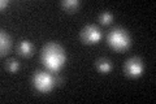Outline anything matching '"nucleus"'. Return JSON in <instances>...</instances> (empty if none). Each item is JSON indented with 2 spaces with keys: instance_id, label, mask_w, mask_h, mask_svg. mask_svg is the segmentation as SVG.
I'll list each match as a JSON object with an SVG mask.
<instances>
[{
  "instance_id": "obj_1",
  "label": "nucleus",
  "mask_w": 156,
  "mask_h": 104,
  "mask_svg": "<svg viewBox=\"0 0 156 104\" xmlns=\"http://www.w3.org/2000/svg\"><path fill=\"white\" fill-rule=\"evenodd\" d=\"M66 60L65 51L58 43L50 42L42 49V61L51 72H58L64 66Z\"/></svg>"
},
{
  "instance_id": "obj_2",
  "label": "nucleus",
  "mask_w": 156,
  "mask_h": 104,
  "mask_svg": "<svg viewBox=\"0 0 156 104\" xmlns=\"http://www.w3.org/2000/svg\"><path fill=\"white\" fill-rule=\"evenodd\" d=\"M107 42H108V44L115 49V51L122 52V51H126V49L130 47L131 38L129 35V33L126 31L124 27L117 26V27H113L108 33Z\"/></svg>"
},
{
  "instance_id": "obj_3",
  "label": "nucleus",
  "mask_w": 156,
  "mask_h": 104,
  "mask_svg": "<svg viewBox=\"0 0 156 104\" xmlns=\"http://www.w3.org/2000/svg\"><path fill=\"white\" fill-rule=\"evenodd\" d=\"M33 85L39 92H50L56 85V78L51 73L39 70L33 76Z\"/></svg>"
},
{
  "instance_id": "obj_4",
  "label": "nucleus",
  "mask_w": 156,
  "mask_h": 104,
  "mask_svg": "<svg viewBox=\"0 0 156 104\" xmlns=\"http://www.w3.org/2000/svg\"><path fill=\"white\" fill-rule=\"evenodd\" d=\"M124 70L128 77L138 78L142 76L144 72V63L142 61V59H139V57H130L125 63Z\"/></svg>"
},
{
  "instance_id": "obj_5",
  "label": "nucleus",
  "mask_w": 156,
  "mask_h": 104,
  "mask_svg": "<svg viewBox=\"0 0 156 104\" xmlns=\"http://www.w3.org/2000/svg\"><path fill=\"white\" fill-rule=\"evenodd\" d=\"M100 38H101V31L95 25H87L81 31V39L86 44H95L96 42L100 41Z\"/></svg>"
},
{
  "instance_id": "obj_6",
  "label": "nucleus",
  "mask_w": 156,
  "mask_h": 104,
  "mask_svg": "<svg viewBox=\"0 0 156 104\" xmlns=\"http://www.w3.org/2000/svg\"><path fill=\"white\" fill-rule=\"evenodd\" d=\"M11 46H12L11 38H9L7 31L2 29V31H0V51H2V53H0V55L5 56L8 53V51L11 49Z\"/></svg>"
},
{
  "instance_id": "obj_7",
  "label": "nucleus",
  "mask_w": 156,
  "mask_h": 104,
  "mask_svg": "<svg viewBox=\"0 0 156 104\" xmlns=\"http://www.w3.org/2000/svg\"><path fill=\"white\" fill-rule=\"evenodd\" d=\"M34 52V47L31 42L29 41H21L18 43V53L23 57H30Z\"/></svg>"
},
{
  "instance_id": "obj_8",
  "label": "nucleus",
  "mask_w": 156,
  "mask_h": 104,
  "mask_svg": "<svg viewBox=\"0 0 156 104\" xmlns=\"http://www.w3.org/2000/svg\"><path fill=\"white\" fill-rule=\"evenodd\" d=\"M96 68H98V70L101 73H109L112 69H113V64H112V61L108 60V59L101 57V59H98L96 60Z\"/></svg>"
},
{
  "instance_id": "obj_9",
  "label": "nucleus",
  "mask_w": 156,
  "mask_h": 104,
  "mask_svg": "<svg viewBox=\"0 0 156 104\" xmlns=\"http://www.w3.org/2000/svg\"><path fill=\"white\" fill-rule=\"evenodd\" d=\"M61 5H62V8H64L65 11L73 12L81 5V3H80V0H64V2L61 3Z\"/></svg>"
},
{
  "instance_id": "obj_10",
  "label": "nucleus",
  "mask_w": 156,
  "mask_h": 104,
  "mask_svg": "<svg viewBox=\"0 0 156 104\" xmlns=\"http://www.w3.org/2000/svg\"><path fill=\"white\" fill-rule=\"evenodd\" d=\"M5 69L9 73H16L20 69V63L16 60V59H9V60L5 63Z\"/></svg>"
},
{
  "instance_id": "obj_11",
  "label": "nucleus",
  "mask_w": 156,
  "mask_h": 104,
  "mask_svg": "<svg viewBox=\"0 0 156 104\" xmlns=\"http://www.w3.org/2000/svg\"><path fill=\"white\" fill-rule=\"evenodd\" d=\"M113 21V14L111 12H103L99 14V22L103 25H108Z\"/></svg>"
},
{
  "instance_id": "obj_12",
  "label": "nucleus",
  "mask_w": 156,
  "mask_h": 104,
  "mask_svg": "<svg viewBox=\"0 0 156 104\" xmlns=\"http://www.w3.org/2000/svg\"><path fill=\"white\" fill-rule=\"evenodd\" d=\"M8 4H9L8 0H2V2H0V8L4 9V8H5V7L8 5Z\"/></svg>"
}]
</instances>
